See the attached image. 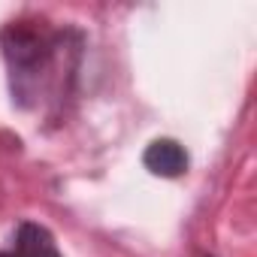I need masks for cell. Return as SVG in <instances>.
<instances>
[{"mask_svg": "<svg viewBox=\"0 0 257 257\" xmlns=\"http://www.w3.org/2000/svg\"><path fill=\"white\" fill-rule=\"evenodd\" d=\"M143 164L152 176H161V179H179L182 173H188V152L182 143L176 140H155L146 155H143Z\"/></svg>", "mask_w": 257, "mask_h": 257, "instance_id": "obj_3", "label": "cell"}, {"mask_svg": "<svg viewBox=\"0 0 257 257\" xmlns=\"http://www.w3.org/2000/svg\"><path fill=\"white\" fill-rule=\"evenodd\" d=\"M0 257H64L52 230L37 221H22L13 242L0 248Z\"/></svg>", "mask_w": 257, "mask_h": 257, "instance_id": "obj_2", "label": "cell"}, {"mask_svg": "<svg viewBox=\"0 0 257 257\" xmlns=\"http://www.w3.org/2000/svg\"><path fill=\"white\" fill-rule=\"evenodd\" d=\"M13 106L40 121L61 124L79 91L85 61V31L22 16L0 28Z\"/></svg>", "mask_w": 257, "mask_h": 257, "instance_id": "obj_1", "label": "cell"}]
</instances>
